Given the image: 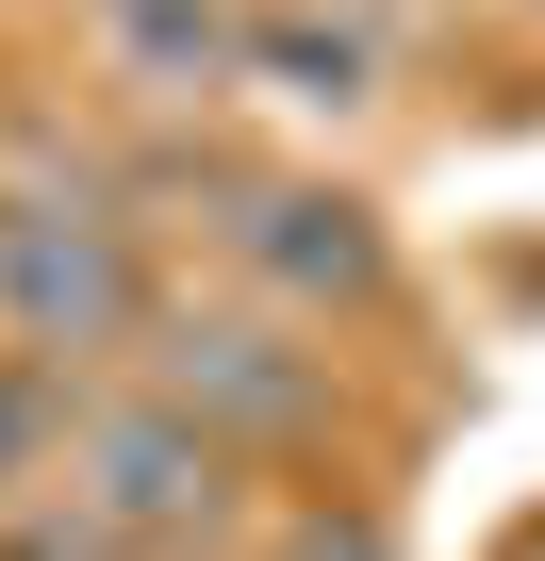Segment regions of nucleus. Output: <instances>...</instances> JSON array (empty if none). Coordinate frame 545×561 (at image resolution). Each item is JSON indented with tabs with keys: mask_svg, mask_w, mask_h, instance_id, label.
<instances>
[{
	"mask_svg": "<svg viewBox=\"0 0 545 561\" xmlns=\"http://www.w3.org/2000/svg\"><path fill=\"white\" fill-rule=\"evenodd\" d=\"M496 561H545V512H529V528H512V545H496Z\"/></svg>",
	"mask_w": 545,
	"mask_h": 561,
	"instance_id": "9",
	"label": "nucleus"
},
{
	"mask_svg": "<svg viewBox=\"0 0 545 561\" xmlns=\"http://www.w3.org/2000/svg\"><path fill=\"white\" fill-rule=\"evenodd\" d=\"M397 67L413 50L381 0H264V34H248V100H315V116H381Z\"/></svg>",
	"mask_w": 545,
	"mask_h": 561,
	"instance_id": "5",
	"label": "nucleus"
},
{
	"mask_svg": "<svg viewBox=\"0 0 545 561\" xmlns=\"http://www.w3.org/2000/svg\"><path fill=\"white\" fill-rule=\"evenodd\" d=\"M83 397H100V380H50V364L0 347V512L67 495V430H83Z\"/></svg>",
	"mask_w": 545,
	"mask_h": 561,
	"instance_id": "6",
	"label": "nucleus"
},
{
	"mask_svg": "<svg viewBox=\"0 0 545 561\" xmlns=\"http://www.w3.org/2000/svg\"><path fill=\"white\" fill-rule=\"evenodd\" d=\"M512 18H529V34H545V0H512Z\"/></svg>",
	"mask_w": 545,
	"mask_h": 561,
	"instance_id": "10",
	"label": "nucleus"
},
{
	"mask_svg": "<svg viewBox=\"0 0 545 561\" xmlns=\"http://www.w3.org/2000/svg\"><path fill=\"white\" fill-rule=\"evenodd\" d=\"M67 512L116 561H231V545H264V462H231L149 380H100L83 430H67Z\"/></svg>",
	"mask_w": 545,
	"mask_h": 561,
	"instance_id": "2",
	"label": "nucleus"
},
{
	"mask_svg": "<svg viewBox=\"0 0 545 561\" xmlns=\"http://www.w3.org/2000/svg\"><path fill=\"white\" fill-rule=\"evenodd\" d=\"M264 561H397V512L348 495V479H315L298 512H264Z\"/></svg>",
	"mask_w": 545,
	"mask_h": 561,
	"instance_id": "7",
	"label": "nucleus"
},
{
	"mask_svg": "<svg viewBox=\"0 0 545 561\" xmlns=\"http://www.w3.org/2000/svg\"><path fill=\"white\" fill-rule=\"evenodd\" d=\"M166 248L116 182H0V347L50 380H133L149 314H166Z\"/></svg>",
	"mask_w": 545,
	"mask_h": 561,
	"instance_id": "1",
	"label": "nucleus"
},
{
	"mask_svg": "<svg viewBox=\"0 0 545 561\" xmlns=\"http://www.w3.org/2000/svg\"><path fill=\"white\" fill-rule=\"evenodd\" d=\"M0 561H116V545H100L67 495H34V512H0Z\"/></svg>",
	"mask_w": 545,
	"mask_h": 561,
	"instance_id": "8",
	"label": "nucleus"
},
{
	"mask_svg": "<svg viewBox=\"0 0 545 561\" xmlns=\"http://www.w3.org/2000/svg\"><path fill=\"white\" fill-rule=\"evenodd\" d=\"M133 380H149L166 413H198L231 462H315L331 413H348V397H331V347H315L298 314L231 298V280H166V314H149Z\"/></svg>",
	"mask_w": 545,
	"mask_h": 561,
	"instance_id": "3",
	"label": "nucleus"
},
{
	"mask_svg": "<svg viewBox=\"0 0 545 561\" xmlns=\"http://www.w3.org/2000/svg\"><path fill=\"white\" fill-rule=\"evenodd\" d=\"M248 34H264V0H67V50L133 133L231 116L248 100Z\"/></svg>",
	"mask_w": 545,
	"mask_h": 561,
	"instance_id": "4",
	"label": "nucleus"
}]
</instances>
